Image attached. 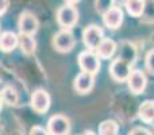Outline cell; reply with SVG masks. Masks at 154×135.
Here are the masks:
<instances>
[{
  "mask_svg": "<svg viewBox=\"0 0 154 135\" xmlns=\"http://www.w3.org/2000/svg\"><path fill=\"white\" fill-rule=\"evenodd\" d=\"M79 20V12L77 8L70 4H65L58 8L57 11V22L64 30H69L77 23Z\"/></svg>",
  "mask_w": 154,
  "mask_h": 135,
  "instance_id": "obj_1",
  "label": "cell"
},
{
  "mask_svg": "<svg viewBox=\"0 0 154 135\" xmlns=\"http://www.w3.org/2000/svg\"><path fill=\"white\" fill-rule=\"evenodd\" d=\"M104 32L103 29L97 24H89L87 26V29L82 32V41H84V45L88 48V50L92 51L96 50L97 46L100 45V42L104 39Z\"/></svg>",
  "mask_w": 154,
  "mask_h": 135,
  "instance_id": "obj_2",
  "label": "cell"
},
{
  "mask_svg": "<svg viewBox=\"0 0 154 135\" xmlns=\"http://www.w3.org/2000/svg\"><path fill=\"white\" fill-rule=\"evenodd\" d=\"M79 65L84 73H89L95 76L100 69V60L93 51L85 50L79 54Z\"/></svg>",
  "mask_w": 154,
  "mask_h": 135,
  "instance_id": "obj_3",
  "label": "cell"
},
{
  "mask_svg": "<svg viewBox=\"0 0 154 135\" xmlns=\"http://www.w3.org/2000/svg\"><path fill=\"white\" fill-rule=\"evenodd\" d=\"M75 35L69 30H61L53 38V46L60 53H69L75 48Z\"/></svg>",
  "mask_w": 154,
  "mask_h": 135,
  "instance_id": "obj_4",
  "label": "cell"
},
{
  "mask_svg": "<svg viewBox=\"0 0 154 135\" xmlns=\"http://www.w3.org/2000/svg\"><path fill=\"white\" fill-rule=\"evenodd\" d=\"M70 131V122L64 115H54L48 122V133L50 135H68Z\"/></svg>",
  "mask_w": 154,
  "mask_h": 135,
  "instance_id": "obj_5",
  "label": "cell"
},
{
  "mask_svg": "<svg viewBox=\"0 0 154 135\" xmlns=\"http://www.w3.org/2000/svg\"><path fill=\"white\" fill-rule=\"evenodd\" d=\"M131 65L128 62L123 61L122 58L118 57L116 60H114L109 66V74L111 77L118 82H123V81H127L128 76H130L131 70H130Z\"/></svg>",
  "mask_w": 154,
  "mask_h": 135,
  "instance_id": "obj_6",
  "label": "cell"
},
{
  "mask_svg": "<svg viewBox=\"0 0 154 135\" xmlns=\"http://www.w3.org/2000/svg\"><path fill=\"white\" fill-rule=\"evenodd\" d=\"M128 82V89L131 91V93L134 95H141L147 85V78L145 76V73L142 70H131L130 76L127 78Z\"/></svg>",
  "mask_w": 154,
  "mask_h": 135,
  "instance_id": "obj_7",
  "label": "cell"
},
{
  "mask_svg": "<svg viewBox=\"0 0 154 135\" xmlns=\"http://www.w3.org/2000/svg\"><path fill=\"white\" fill-rule=\"evenodd\" d=\"M31 107L38 114H45L50 107V96L46 91L38 89L31 95Z\"/></svg>",
  "mask_w": 154,
  "mask_h": 135,
  "instance_id": "obj_8",
  "label": "cell"
},
{
  "mask_svg": "<svg viewBox=\"0 0 154 135\" xmlns=\"http://www.w3.org/2000/svg\"><path fill=\"white\" fill-rule=\"evenodd\" d=\"M18 24H19L20 34L32 35V34H35L38 30V19L34 16V14L29 12V11L22 12Z\"/></svg>",
  "mask_w": 154,
  "mask_h": 135,
  "instance_id": "obj_9",
  "label": "cell"
},
{
  "mask_svg": "<svg viewBox=\"0 0 154 135\" xmlns=\"http://www.w3.org/2000/svg\"><path fill=\"white\" fill-rule=\"evenodd\" d=\"M103 22L108 29L116 30L123 23V11L119 7H111L103 14Z\"/></svg>",
  "mask_w": 154,
  "mask_h": 135,
  "instance_id": "obj_10",
  "label": "cell"
},
{
  "mask_svg": "<svg viewBox=\"0 0 154 135\" xmlns=\"http://www.w3.org/2000/svg\"><path fill=\"white\" fill-rule=\"evenodd\" d=\"M93 82H95V80H93L92 74L81 72L80 74H77V77L75 78V89H76V92L81 93V95L88 93L93 88Z\"/></svg>",
  "mask_w": 154,
  "mask_h": 135,
  "instance_id": "obj_11",
  "label": "cell"
},
{
  "mask_svg": "<svg viewBox=\"0 0 154 135\" xmlns=\"http://www.w3.org/2000/svg\"><path fill=\"white\" fill-rule=\"evenodd\" d=\"M115 51H116V43L112 39H109V38H104L100 42V45L97 46V49H96V56L99 58L108 60L114 56Z\"/></svg>",
  "mask_w": 154,
  "mask_h": 135,
  "instance_id": "obj_12",
  "label": "cell"
},
{
  "mask_svg": "<svg viewBox=\"0 0 154 135\" xmlns=\"http://www.w3.org/2000/svg\"><path fill=\"white\" fill-rule=\"evenodd\" d=\"M18 46V35L12 31H5L0 35V50L10 53Z\"/></svg>",
  "mask_w": 154,
  "mask_h": 135,
  "instance_id": "obj_13",
  "label": "cell"
},
{
  "mask_svg": "<svg viewBox=\"0 0 154 135\" xmlns=\"http://www.w3.org/2000/svg\"><path fill=\"white\" fill-rule=\"evenodd\" d=\"M138 116L142 122L153 123L154 122V100H145L139 106Z\"/></svg>",
  "mask_w": 154,
  "mask_h": 135,
  "instance_id": "obj_14",
  "label": "cell"
},
{
  "mask_svg": "<svg viewBox=\"0 0 154 135\" xmlns=\"http://www.w3.org/2000/svg\"><path fill=\"white\" fill-rule=\"evenodd\" d=\"M119 58H122L123 61L128 62L130 65H133L135 62L137 58V49L131 42H123L122 49H120V56Z\"/></svg>",
  "mask_w": 154,
  "mask_h": 135,
  "instance_id": "obj_15",
  "label": "cell"
},
{
  "mask_svg": "<svg viewBox=\"0 0 154 135\" xmlns=\"http://www.w3.org/2000/svg\"><path fill=\"white\" fill-rule=\"evenodd\" d=\"M18 45L20 46L22 51L24 54H31L35 50V39L32 38V35H27V34H19L18 35Z\"/></svg>",
  "mask_w": 154,
  "mask_h": 135,
  "instance_id": "obj_16",
  "label": "cell"
},
{
  "mask_svg": "<svg viewBox=\"0 0 154 135\" xmlns=\"http://www.w3.org/2000/svg\"><path fill=\"white\" fill-rule=\"evenodd\" d=\"M145 3L142 0H130V2H126V8H127V12L130 14L131 16H135V18H139L142 16L145 10Z\"/></svg>",
  "mask_w": 154,
  "mask_h": 135,
  "instance_id": "obj_17",
  "label": "cell"
},
{
  "mask_svg": "<svg viewBox=\"0 0 154 135\" xmlns=\"http://www.w3.org/2000/svg\"><path fill=\"white\" fill-rule=\"evenodd\" d=\"M119 124L115 120H104L99 126V135H118Z\"/></svg>",
  "mask_w": 154,
  "mask_h": 135,
  "instance_id": "obj_18",
  "label": "cell"
},
{
  "mask_svg": "<svg viewBox=\"0 0 154 135\" xmlns=\"http://www.w3.org/2000/svg\"><path fill=\"white\" fill-rule=\"evenodd\" d=\"M2 100L4 103H7L8 106H15L19 100L18 92L15 91V88L12 87H5L2 92Z\"/></svg>",
  "mask_w": 154,
  "mask_h": 135,
  "instance_id": "obj_19",
  "label": "cell"
},
{
  "mask_svg": "<svg viewBox=\"0 0 154 135\" xmlns=\"http://www.w3.org/2000/svg\"><path fill=\"white\" fill-rule=\"evenodd\" d=\"M141 19L143 23H154V0L145 3V10Z\"/></svg>",
  "mask_w": 154,
  "mask_h": 135,
  "instance_id": "obj_20",
  "label": "cell"
},
{
  "mask_svg": "<svg viewBox=\"0 0 154 135\" xmlns=\"http://www.w3.org/2000/svg\"><path fill=\"white\" fill-rule=\"evenodd\" d=\"M145 65H146L147 70L152 74H154V49L147 51L146 57H145Z\"/></svg>",
  "mask_w": 154,
  "mask_h": 135,
  "instance_id": "obj_21",
  "label": "cell"
},
{
  "mask_svg": "<svg viewBox=\"0 0 154 135\" xmlns=\"http://www.w3.org/2000/svg\"><path fill=\"white\" fill-rule=\"evenodd\" d=\"M128 135H153V134L145 127H135L128 133Z\"/></svg>",
  "mask_w": 154,
  "mask_h": 135,
  "instance_id": "obj_22",
  "label": "cell"
},
{
  "mask_svg": "<svg viewBox=\"0 0 154 135\" xmlns=\"http://www.w3.org/2000/svg\"><path fill=\"white\" fill-rule=\"evenodd\" d=\"M30 135H50V134H49L45 128L39 127V126H34V127L31 128V131H30Z\"/></svg>",
  "mask_w": 154,
  "mask_h": 135,
  "instance_id": "obj_23",
  "label": "cell"
},
{
  "mask_svg": "<svg viewBox=\"0 0 154 135\" xmlns=\"http://www.w3.org/2000/svg\"><path fill=\"white\" fill-rule=\"evenodd\" d=\"M7 7H8V2H5V0H0V15L5 12Z\"/></svg>",
  "mask_w": 154,
  "mask_h": 135,
  "instance_id": "obj_24",
  "label": "cell"
},
{
  "mask_svg": "<svg viewBox=\"0 0 154 135\" xmlns=\"http://www.w3.org/2000/svg\"><path fill=\"white\" fill-rule=\"evenodd\" d=\"M11 135H22L20 133H19V131H14V133L12 134H11Z\"/></svg>",
  "mask_w": 154,
  "mask_h": 135,
  "instance_id": "obj_25",
  "label": "cell"
},
{
  "mask_svg": "<svg viewBox=\"0 0 154 135\" xmlns=\"http://www.w3.org/2000/svg\"><path fill=\"white\" fill-rule=\"evenodd\" d=\"M2 103H3V100H2V95H0V109H2Z\"/></svg>",
  "mask_w": 154,
  "mask_h": 135,
  "instance_id": "obj_26",
  "label": "cell"
},
{
  "mask_svg": "<svg viewBox=\"0 0 154 135\" xmlns=\"http://www.w3.org/2000/svg\"><path fill=\"white\" fill-rule=\"evenodd\" d=\"M2 74H3V72H2V66H0V78H2Z\"/></svg>",
  "mask_w": 154,
  "mask_h": 135,
  "instance_id": "obj_27",
  "label": "cell"
},
{
  "mask_svg": "<svg viewBox=\"0 0 154 135\" xmlns=\"http://www.w3.org/2000/svg\"><path fill=\"white\" fill-rule=\"evenodd\" d=\"M2 130H3V127H2V124H0V134H2Z\"/></svg>",
  "mask_w": 154,
  "mask_h": 135,
  "instance_id": "obj_28",
  "label": "cell"
},
{
  "mask_svg": "<svg viewBox=\"0 0 154 135\" xmlns=\"http://www.w3.org/2000/svg\"><path fill=\"white\" fill-rule=\"evenodd\" d=\"M153 126H154V122H153Z\"/></svg>",
  "mask_w": 154,
  "mask_h": 135,
  "instance_id": "obj_29",
  "label": "cell"
}]
</instances>
